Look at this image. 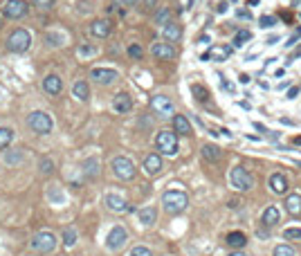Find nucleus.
<instances>
[{"label":"nucleus","instance_id":"50","mask_svg":"<svg viewBox=\"0 0 301 256\" xmlns=\"http://www.w3.org/2000/svg\"><path fill=\"white\" fill-rule=\"evenodd\" d=\"M241 83H249V76L247 74H241Z\"/></svg>","mask_w":301,"mask_h":256},{"label":"nucleus","instance_id":"27","mask_svg":"<svg viewBox=\"0 0 301 256\" xmlns=\"http://www.w3.org/2000/svg\"><path fill=\"white\" fill-rule=\"evenodd\" d=\"M157 220V211H155V207H144V209H139V222L142 225H153V222Z\"/></svg>","mask_w":301,"mask_h":256},{"label":"nucleus","instance_id":"14","mask_svg":"<svg viewBox=\"0 0 301 256\" xmlns=\"http://www.w3.org/2000/svg\"><path fill=\"white\" fill-rule=\"evenodd\" d=\"M150 54L155 58H160V61H171L175 56V50L171 43H155V45L150 47Z\"/></svg>","mask_w":301,"mask_h":256},{"label":"nucleus","instance_id":"39","mask_svg":"<svg viewBox=\"0 0 301 256\" xmlns=\"http://www.w3.org/2000/svg\"><path fill=\"white\" fill-rule=\"evenodd\" d=\"M128 56L131 58H142L144 56V50H142V45H137V43H131V45H128Z\"/></svg>","mask_w":301,"mask_h":256},{"label":"nucleus","instance_id":"53","mask_svg":"<svg viewBox=\"0 0 301 256\" xmlns=\"http://www.w3.org/2000/svg\"><path fill=\"white\" fill-rule=\"evenodd\" d=\"M295 144H301V137H295Z\"/></svg>","mask_w":301,"mask_h":256},{"label":"nucleus","instance_id":"15","mask_svg":"<svg viewBox=\"0 0 301 256\" xmlns=\"http://www.w3.org/2000/svg\"><path fill=\"white\" fill-rule=\"evenodd\" d=\"M232 54V47L227 45H214L209 52L203 54V61H227V56Z\"/></svg>","mask_w":301,"mask_h":256},{"label":"nucleus","instance_id":"7","mask_svg":"<svg viewBox=\"0 0 301 256\" xmlns=\"http://www.w3.org/2000/svg\"><path fill=\"white\" fill-rule=\"evenodd\" d=\"M29 247L34 252H38V254H50V252H54V247H56V236H54L52 232H38V234H34Z\"/></svg>","mask_w":301,"mask_h":256},{"label":"nucleus","instance_id":"22","mask_svg":"<svg viewBox=\"0 0 301 256\" xmlns=\"http://www.w3.org/2000/svg\"><path fill=\"white\" fill-rule=\"evenodd\" d=\"M173 130L178 135H191V124L185 115H175L173 117Z\"/></svg>","mask_w":301,"mask_h":256},{"label":"nucleus","instance_id":"1","mask_svg":"<svg viewBox=\"0 0 301 256\" xmlns=\"http://www.w3.org/2000/svg\"><path fill=\"white\" fill-rule=\"evenodd\" d=\"M162 204L167 214H180V211L187 209L189 198H187L185 191H178V189H171V191H164L162 196Z\"/></svg>","mask_w":301,"mask_h":256},{"label":"nucleus","instance_id":"47","mask_svg":"<svg viewBox=\"0 0 301 256\" xmlns=\"http://www.w3.org/2000/svg\"><path fill=\"white\" fill-rule=\"evenodd\" d=\"M139 2L144 5V7H142V9H150V7L155 5V0H139Z\"/></svg>","mask_w":301,"mask_h":256},{"label":"nucleus","instance_id":"8","mask_svg":"<svg viewBox=\"0 0 301 256\" xmlns=\"http://www.w3.org/2000/svg\"><path fill=\"white\" fill-rule=\"evenodd\" d=\"M126 240H128V232L122 227V225H115V227L110 229L108 238H106V247L113 250V252H117V250H122L124 245H126Z\"/></svg>","mask_w":301,"mask_h":256},{"label":"nucleus","instance_id":"30","mask_svg":"<svg viewBox=\"0 0 301 256\" xmlns=\"http://www.w3.org/2000/svg\"><path fill=\"white\" fill-rule=\"evenodd\" d=\"M83 173L86 178H94L99 173V160L97 157H88L86 162H83Z\"/></svg>","mask_w":301,"mask_h":256},{"label":"nucleus","instance_id":"18","mask_svg":"<svg viewBox=\"0 0 301 256\" xmlns=\"http://www.w3.org/2000/svg\"><path fill=\"white\" fill-rule=\"evenodd\" d=\"M106 207H108L110 211H115V214H122V211L131 209L126 200H124L122 196H115V193H108V196H106Z\"/></svg>","mask_w":301,"mask_h":256},{"label":"nucleus","instance_id":"41","mask_svg":"<svg viewBox=\"0 0 301 256\" xmlns=\"http://www.w3.org/2000/svg\"><path fill=\"white\" fill-rule=\"evenodd\" d=\"M47 198L52 200V202H56V204H61L65 200V196L61 191H56V189H50V191H47Z\"/></svg>","mask_w":301,"mask_h":256},{"label":"nucleus","instance_id":"24","mask_svg":"<svg viewBox=\"0 0 301 256\" xmlns=\"http://www.w3.org/2000/svg\"><path fill=\"white\" fill-rule=\"evenodd\" d=\"M285 209H288V214H292V216L301 214V196L299 193H290L288 198H285Z\"/></svg>","mask_w":301,"mask_h":256},{"label":"nucleus","instance_id":"54","mask_svg":"<svg viewBox=\"0 0 301 256\" xmlns=\"http://www.w3.org/2000/svg\"><path fill=\"white\" fill-rule=\"evenodd\" d=\"M0 25H2V16H0Z\"/></svg>","mask_w":301,"mask_h":256},{"label":"nucleus","instance_id":"38","mask_svg":"<svg viewBox=\"0 0 301 256\" xmlns=\"http://www.w3.org/2000/svg\"><path fill=\"white\" fill-rule=\"evenodd\" d=\"M38 171H41V173H45V175H50L54 171V162L50 160V157H43L41 162H38Z\"/></svg>","mask_w":301,"mask_h":256},{"label":"nucleus","instance_id":"11","mask_svg":"<svg viewBox=\"0 0 301 256\" xmlns=\"http://www.w3.org/2000/svg\"><path fill=\"white\" fill-rule=\"evenodd\" d=\"M90 76H93L97 83H101V86H108V83H113V81L119 79V72L110 70V68H94V70L90 72Z\"/></svg>","mask_w":301,"mask_h":256},{"label":"nucleus","instance_id":"37","mask_svg":"<svg viewBox=\"0 0 301 256\" xmlns=\"http://www.w3.org/2000/svg\"><path fill=\"white\" fill-rule=\"evenodd\" d=\"M283 238L285 240H301V227H288V229H283Z\"/></svg>","mask_w":301,"mask_h":256},{"label":"nucleus","instance_id":"25","mask_svg":"<svg viewBox=\"0 0 301 256\" xmlns=\"http://www.w3.org/2000/svg\"><path fill=\"white\" fill-rule=\"evenodd\" d=\"M162 34H164V38H167L169 43H175V41H180V36H182V29H180V25L169 23L167 27H162Z\"/></svg>","mask_w":301,"mask_h":256},{"label":"nucleus","instance_id":"6","mask_svg":"<svg viewBox=\"0 0 301 256\" xmlns=\"http://www.w3.org/2000/svg\"><path fill=\"white\" fill-rule=\"evenodd\" d=\"M110 169H113V173H115L119 180H133V178H135V164H133V160H128V157H124V155L113 157Z\"/></svg>","mask_w":301,"mask_h":256},{"label":"nucleus","instance_id":"13","mask_svg":"<svg viewBox=\"0 0 301 256\" xmlns=\"http://www.w3.org/2000/svg\"><path fill=\"white\" fill-rule=\"evenodd\" d=\"M88 32L93 36H97V38H106V36L113 32V25H110V20H106V18H99V20H93V23H90Z\"/></svg>","mask_w":301,"mask_h":256},{"label":"nucleus","instance_id":"45","mask_svg":"<svg viewBox=\"0 0 301 256\" xmlns=\"http://www.w3.org/2000/svg\"><path fill=\"white\" fill-rule=\"evenodd\" d=\"M297 92H299V86H292V88L288 90V99H295Z\"/></svg>","mask_w":301,"mask_h":256},{"label":"nucleus","instance_id":"4","mask_svg":"<svg viewBox=\"0 0 301 256\" xmlns=\"http://www.w3.org/2000/svg\"><path fill=\"white\" fill-rule=\"evenodd\" d=\"M29 45H32V34H29L27 29H16L7 38V50L9 52H16V54L27 52Z\"/></svg>","mask_w":301,"mask_h":256},{"label":"nucleus","instance_id":"29","mask_svg":"<svg viewBox=\"0 0 301 256\" xmlns=\"http://www.w3.org/2000/svg\"><path fill=\"white\" fill-rule=\"evenodd\" d=\"M99 47L97 43H83V45L76 47V56L79 58H90V56H97Z\"/></svg>","mask_w":301,"mask_h":256},{"label":"nucleus","instance_id":"3","mask_svg":"<svg viewBox=\"0 0 301 256\" xmlns=\"http://www.w3.org/2000/svg\"><path fill=\"white\" fill-rule=\"evenodd\" d=\"M27 124H29V128H32L34 133H38V135H47V133H52V126H54L52 117L47 115V112H43V110H34V112H29Z\"/></svg>","mask_w":301,"mask_h":256},{"label":"nucleus","instance_id":"43","mask_svg":"<svg viewBox=\"0 0 301 256\" xmlns=\"http://www.w3.org/2000/svg\"><path fill=\"white\" fill-rule=\"evenodd\" d=\"M274 23H277L274 16H261V27H272Z\"/></svg>","mask_w":301,"mask_h":256},{"label":"nucleus","instance_id":"12","mask_svg":"<svg viewBox=\"0 0 301 256\" xmlns=\"http://www.w3.org/2000/svg\"><path fill=\"white\" fill-rule=\"evenodd\" d=\"M113 110L119 112V115H126V112L133 110V97L126 92H119L115 94V99H113Z\"/></svg>","mask_w":301,"mask_h":256},{"label":"nucleus","instance_id":"44","mask_svg":"<svg viewBox=\"0 0 301 256\" xmlns=\"http://www.w3.org/2000/svg\"><path fill=\"white\" fill-rule=\"evenodd\" d=\"M36 7H41V9H50L54 5V0H34Z\"/></svg>","mask_w":301,"mask_h":256},{"label":"nucleus","instance_id":"34","mask_svg":"<svg viewBox=\"0 0 301 256\" xmlns=\"http://www.w3.org/2000/svg\"><path fill=\"white\" fill-rule=\"evenodd\" d=\"M249 38H252V32H247V29H241V32H236V36H234V45L241 47V45H245Z\"/></svg>","mask_w":301,"mask_h":256},{"label":"nucleus","instance_id":"49","mask_svg":"<svg viewBox=\"0 0 301 256\" xmlns=\"http://www.w3.org/2000/svg\"><path fill=\"white\" fill-rule=\"evenodd\" d=\"M227 256H247L245 252H241V250H236V252H232V254H227Z\"/></svg>","mask_w":301,"mask_h":256},{"label":"nucleus","instance_id":"33","mask_svg":"<svg viewBox=\"0 0 301 256\" xmlns=\"http://www.w3.org/2000/svg\"><path fill=\"white\" fill-rule=\"evenodd\" d=\"M12 140H14V130H12V128H0V148H7Z\"/></svg>","mask_w":301,"mask_h":256},{"label":"nucleus","instance_id":"46","mask_svg":"<svg viewBox=\"0 0 301 256\" xmlns=\"http://www.w3.org/2000/svg\"><path fill=\"white\" fill-rule=\"evenodd\" d=\"M256 236H259V238H270V232H267V229H263V227H261L259 232H256Z\"/></svg>","mask_w":301,"mask_h":256},{"label":"nucleus","instance_id":"35","mask_svg":"<svg viewBox=\"0 0 301 256\" xmlns=\"http://www.w3.org/2000/svg\"><path fill=\"white\" fill-rule=\"evenodd\" d=\"M75 243H76V229L68 227L63 232V245H65V247H72Z\"/></svg>","mask_w":301,"mask_h":256},{"label":"nucleus","instance_id":"10","mask_svg":"<svg viewBox=\"0 0 301 256\" xmlns=\"http://www.w3.org/2000/svg\"><path fill=\"white\" fill-rule=\"evenodd\" d=\"M150 108H153L155 115H160V117L173 115V101L169 99L167 94H155V97L150 99Z\"/></svg>","mask_w":301,"mask_h":256},{"label":"nucleus","instance_id":"19","mask_svg":"<svg viewBox=\"0 0 301 256\" xmlns=\"http://www.w3.org/2000/svg\"><path fill=\"white\" fill-rule=\"evenodd\" d=\"M2 160H5L7 166H18V164L25 162V151L23 148H12V151L2 153Z\"/></svg>","mask_w":301,"mask_h":256},{"label":"nucleus","instance_id":"48","mask_svg":"<svg viewBox=\"0 0 301 256\" xmlns=\"http://www.w3.org/2000/svg\"><path fill=\"white\" fill-rule=\"evenodd\" d=\"M238 16H241V18H245V20H249V18H252V14H249L247 9H238Z\"/></svg>","mask_w":301,"mask_h":256},{"label":"nucleus","instance_id":"5","mask_svg":"<svg viewBox=\"0 0 301 256\" xmlns=\"http://www.w3.org/2000/svg\"><path fill=\"white\" fill-rule=\"evenodd\" d=\"M229 182L238 191H249L254 186V175L249 173L245 166H234L232 173H229Z\"/></svg>","mask_w":301,"mask_h":256},{"label":"nucleus","instance_id":"20","mask_svg":"<svg viewBox=\"0 0 301 256\" xmlns=\"http://www.w3.org/2000/svg\"><path fill=\"white\" fill-rule=\"evenodd\" d=\"M270 189H272L274 193H288V178L281 173H274L272 178H270Z\"/></svg>","mask_w":301,"mask_h":256},{"label":"nucleus","instance_id":"23","mask_svg":"<svg viewBox=\"0 0 301 256\" xmlns=\"http://www.w3.org/2000/svg\"><path fill=\"white\" fill-rule=\"evenodd\" d=\"M72 94H75L79 101H88L90 99V88H88L86 81L79 79V81H75V86H72Z\"/></svg>","mask_w":301,"mask_h":256},{"label":"nucleus","instance_id":"52","mask_svg":"<svg viewBox=\"0 0 301 256\" xmlns=\"http://www.w3.org/2000/svg\"><path fill=\"white\" fill-rule=\"evenodd\" d=\"M249 5H259V0H247Z\"/></svg>","mask_w":301,"mask_h":256},{"label":"nucleus","instance_id":"28","mask_svg":"<svg viewBox=\"0 0 301 256\" xmlns=\"http://www.w3.org/2000/svg\"><path fill=\"white\" fill-rule=\"evenodd\" d=\"M203 157L209 160V162H218L220 157H223V151H220L216 144H205L203 146Z\"/></svg>","mask_w":301,"mask_h":256},{"label":"nucleus","instance_id":"16","mask_svg":"<svg viewBox=\"0 0 301 256\" xmlns=\"http://www.w3.org/2000/svg\"><path fill=\"white\" fill-rule=\"evenodd\" d=\"M43 90H45L47 94H52V97L61 94V90H63V81H61V76L47 74L45 79H43Z\"/></svg>","mask_w":301,"mask_h":256},{"label":"nucleus","instance_id":"51","mask_svg":"<svg viewBox=\"0 0 301 256\" xmlns=\"http://www.w3.org/2000/svg\"><path fill=\"white\" fill-rule=\"evenodd\" d=\"M122 2H126V5H137L139 0H122Z\"/></svg>","mask_w":301,"mask_h":256},{"label":"nucleus","instance_id":"26","mask_svg":"<svg viewBox=\"0 0 301 256\" xmlns=\"http://www.w3.org/2000/svg\"><path fill=\"white\" fill-rule=\"evenodd\" d=\"M261 222L265 225V227H274L279 222V209L277 207H267L265 211H263V216H261Z\"/></svg>","mask_w":301,"mask_h":256},{"label":"nucleus","instance_id":"17","mask_svg":"<svg viewBox=\"0 0 301 256\" xmlns=\"http://www.w3.org/2000/svg\"><path fill=\"white\" fill-rule=\"evenodd\" d=\"M162 171V157L157 153H150V155L144 157V173L146 175H157Z\"/></svg>","mask_w":301,"mask_h":256},{"label":"nucleus","instance_id":"42","mask_svg":"<svg viewBox=\"0 0 301 256\" xmlns=\"http://www.w3.org/2000/svg\"><path fill=\"white\" fill-rule=\"evenodd\" d=\"M131 256H153V252L149 247H144V245H137V247L131 250Z\"/></svg>","mask_w":301,"mask_h":256},{"label":"nucleus","instance_id":"2","mask_svg":"<svg viewBox=\"0 0 301 256\" xmlns=\"http://www.w3.org/2000/svg\"><path fill=\"white\" fill-rule=\"evenodd\" d=\"M155 146L162 155L175 157L178 155V133L175 130H160L155 137Z\"/></svg>","mask_w":301,"mask_h":256},{"label":"nucleus","instance_id":"55","mask_svg":"<svg viewBox=\"0 0 301 256\" xmlns=\"http://www.w3.org/2000/svg\"><path fill=\"white\" fill-rule=\"evenodd\" d=\"M299 166H301V162H299Z\"/></svg>","mask_w":301,"mask_h":256},{"label":"nucleus","instance_id":"36","mask_svg":"<svg viewBox=\"0 0 301 256\" xmlns=\"http://www.w3.org/2000/svg\"><path fill=\"white\" fill-rule=\"evenodd\" d=\"M191 92L196 94V99H198V101H207V99H209V92H207V88L198 86V83H193V86H191Z\"/></svg>","mask_w":301,"mask_h":256},{"label":"nucleus","instance_id":"31","mask_svg":"<svg viewBox=\"0 0 301 256\" xmlns=\"http://www.w3.org/2000/svg\"><path fill=\"white\" fill-rule=\"evenodd\" d=\"M63 41H65V36L61 34V32H47L45 34V43L50 47H61L63 45Z\"/></svg>","mask_w":301,"mask_h":256},{"label":"nucleus","instance_id":"21","mask_svg":"<svg viewBox=\"0 0 301 256\" xmlns=\"http://www.w3.org/2000/svg\"><path fill=\"white\" fill-rule=\"evenodd\" d=\"M227 247H232V250H241V247H245V243H247V238H245L243 232H229L225 238Z\"/></svg>","mask_w":301,"mask_h":256},{"label":"nucleus","instance_id":"9","mask_svg":"<svg viewBox=\"0 0 301 256\" xmlns=\"http://www.w3.org/2000/svg\"><path fill=\"white\" fill-rule=\"evenodd\" d=\"M2 14L7 18H12V20H18V18H23L27 14V2L25 0H7L2 5Z\"/></svg>","mask_w":301,"mask_h":256},{"label":"nucleus","instance_id":"32","mask_svg":"<svg viewBox=\"0 0 301 256\" xmlns=\"http://www.w3.org/2000/svg\"><path fill=\"white\" fill-rule=\"evenodd\" d=\"M169 23H171V9H169V7H162V9L155 14V25H162V27H167Z\"/></svg>","mask_w":301,"mask_h":256},{"label":"nucleus","instance_id":"40","mask_svg":"<svg viewBox=\"0 0 301 256\" xmlns=\"http://www.w3.org/2000/svg\"><path fill=\"white\" fill-rule=\"evenodd\" d=\"M274 256H295V250L290 245H279L274 247Z\"/></svg>","mask_w":301,"mask_h":256}]
</instances>
